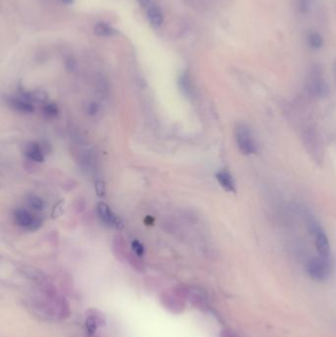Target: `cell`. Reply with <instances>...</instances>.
<instances>
[{
	"instance_id": "obj_3",
	"label": "cell",
	"mask_w": 336,
	"mask_h": 337,
	"mask_svg": "<svg viewBox=\"0 0 336 337\" xmlns=\"http://www.w3.org/2000/svg\"><path fill=\"white\" fill-rule=\"evenodd\" d=\"M306 89L310 96L324 98L328 95V84L324 78L320 67L315 66L311 69L306 82Z\"/></svg>"
},
{
	"instance_id": "obj_7",
	"label": "cell",
	"mask_w": 336,
	"mask_h": 337,
	"mask_svg": "<svg viewBox=\"0 0 336 337\" xmlns=\"http://www.w3.org/2000/svg\"><path fill=\"white\" fill-rule=\"evenodd\" d=\"M303 137L305 140L306 147H307L308 151L310 152V154H313L314 157L320 156L322 151H321V144H320V140H319V136L316 134V132L312 127H309L305 130V133L303 134Z\"/></svg>"
},
{
	"instance_id": "obj_8",
	"label": "cell",
	"mask_w": 336,
	"mask_h": 337,
	"mask_svg": "<svg viewBox=\"0 0 336 337\" xmlns=\"http://www.w3.org/2000/svg\"><path fill=\"white\" fill-rule=\"evenodd\" d=\"M9 105L15 110L22 114H32L35 111V106L31 100L24 95L21 97H12L9 99Z\"/></svg>"
},
{
	"instance_id": "obj_19",
	"label": "cell",
	"mask_w": 336,
	"mask_h": 337,
	"mask_svg": "<svg viewBox=\"0 0 336 337\" xmlns=\"http://www.w3.org/2000/svg\"><path fill=\"white\" fill-rule=\"evenodd\" d=\"M132 249L133 251V253H135L137 256L141 257L143 256L145 253V248L144 246L137 240H134V241H132Z\"/></svg>"
},
{
	"instance_id": "obj_20",
	"label": "cell",
	"mask_w": 336,
	"mask_h": 337,
	"mask_svg": "<svg viewBox=\"0 0 336 337\" xmlns=\"http://www.w3.org/2000/svg\"><path fill=\"white\" fill-rule=\"evenodd\" d=\"M95 189H96L98 196H100V197L105 196V194H106V185H105L104 181H101V180L97 181L96 183H95Z\"/></svg>"
},
{
	"instance_id": "obj_17",
	"label": "cell",
	"mask_w": 336,
	"mask_h": 337,
	"mask_svg": "<svg viewBox=\"0 0 336 337\" xmlns=\"http://www.w3.org/2000/svg\"><path fill=\"white\" fill-rule=\"evenodd\" d=\"M43 111L45 114L46 117H48V119H52L55 118L59 114V108L54 105V104H46L45 107L43 108Z\"/></svg>"
},
{
	"instance_id": "obj_6",
	"label": "cell",
	"mask_w": 336,
	"mask_h": 337,
	"mask_svg": "<svg viewBox=\"0 0 336 337\" xmlns=\"http://www.w3.org/2000/svg\"><path fill=\"white\" fill-rule=\"evenodd\" d=\"M314 236V246L316 249V252L320 254V256L323 257H329L330 256V245L327 236L325 235L324 230L321 228L316 230L313 234Z\"/></svg>"
},
{
	"instance_id": "obj_18",
	"label": "cell",
	"mask_w": 336,
	"mask_h": 337,
	"mask_svg": "<svg viewBox=\"0 0 336 337\" xmlns=\"http://www.w3.org/2000/svg\"><path fill=\"white\" fill-rule=\"evenodd\" d=\"M85 325H86V328L89 332L90 335L94 334L95 331H96L97 326H98V323H97V320L93 316V315H89L87 319H86V322H85Z\"/></svg>"
},
{
	"instance_id": "obj_16",
	"label": "cell",
	"mask_w": 336,
	"mask_h": 337,
	"mask_svg": "<svg viewBox=\"0 0 336 337\" xmlns=\"http://www.w3.org/2000/svg\"><path fill=\"white\" fill-rule=\"evenodd\" d=\"M312 0H295L296 10L300 14H307L311 10Z\"/></svg>"
},
{
	"instance_id": "obj_5",
	"label": "cell",
	"mask_w": 336,
	"mask_h": 337,
	"mask_svg": "<svg viewBox=\"0 0 336 337\" xmlns=\"http://www.w3.org/2000/svg\"><path fill=\"white\" fill-rule=\"evenodd\" d=\"M97 212L100 218L108 226L115 227L117 229H121L123 227V223L120 218L117 216L108 205L104 202H100L97 205Z\"/></svg>"
},
{
	"instance_id": "obj_15",
	"label": "cell",
	"mask_w": 336,
	"mask_h": 337,
	"mask_svg": "<svg viewBox=\"0 0 336 337\" xmlns=\"http://www.w3.org/2000/svg\"><path fill=\"white\" fill-rule=\"evenodd\" d=\"M179 85H180V91L186 95L188 97H191L193 92V88H192V81L191 78L189 77L188 74H182L180 77L179 80Z\"/></svg>"
},
{
	"instance_id": "obj_23",
	"label": "cell",
	"mask_w": 336,
	"mask_h": 337,
	"mask_svg": "<svg viewBox=\"0 0 336 337\" xmlns=\"http://www.w3.org/2000/svg\"><path fill=\"white\" fill-rule=\"evenodd\" d=\"M66 67H67L68 70L72 71L73 69H74V67H75V62L69 60V61H67V63H66Z\"/></svg>"
},
{
	"instance_id": "obj_25",
	"label": "cell",
	"mask_w": 336,
	"mask_h": 337,
	"mask_svg": "<svg viewBox=\"0 0 336 337\" xmlns=\"http://www.w3.org/2000/svg\"><path fill=\"white\" fill-rule=\"evenodd\" d=\"M63 1H64V2H66V3H71L73 0H63Z\"/></svg>"
},
{
	"instance_id": "obj_24",
	"label": "cell",
	"mask_w": 336,
	"mask_h": 337,
	"mask_svg": "<svg viewBox=\"0 0 336 337\" xmlns=\"http://www.w3.org/2000/svg\"><path fill=\"white\" fill-rule=\"evenodd\" d=\"M224 335L222 337H235L234 336V333L233 332H230V331H226L223 333Z\"/></svg>"
},
{
	"instance_id": "obj_14",
	"label": "cell",
	"mask_w": 336,
	"mask_h": 337,
	"mask_svg": "<svg viewBox=\"0 0 336 337\" xmlns=\"http://www.w3.org/2000/svg\"><path fill=\"white\" fill-rule=\"evenodd\" d=\"M26 202L31 209H33L35 211H43L45 208L44 200L40 196L35 195V194L28 195L26 198Z\"/></svg>"
},
{
	"instance_id": "obj_22",
	"label": "cell",
	"mask_w": 336,
	"mask_h": 337,
	"mask_svg": "<svg viewBox=\"0 0 336 337\" xmlns=\"http://www.w3.org/2000/svg\"><path fill=\"white\" fill-rule=\"evenodd\" d=\"M141 7H149L151 5V0H137Z\"/></svg>"
},
{
	"instance_id": "obj_21",
	"label": "cell",
	"mask_w": 336,
	"mask_h": 337,
	"mask_svg": "<svg viewBox=\"0 0 336 337\" xmlns=\"http://www.w3.org/2000/svg\"><path fill=\"white\" fill-rule=\"evenodd\" d=\"M98 110H99V108H98V106H97L95 103H91V104L88 106V113H89L90 115H96L97 113H98Z\"/></svg>"
},
{
	"instance_id": "obj_9",
	"label": "cell",
	"mask_w": 336,
	"mask_h": 337,
	"mask_svg": "<svg viewBox=\"0 0 336 337\" xmlns=\"http://www.w3.org/2000/svg\"><path fill=\"white\" fill-rule=\"evenodd\" d=\"M24 154L29 160L36 163L44 162L45 160V150L42 145L36 142H30L25 145Z\"/></svg>"
},
{
	"instance_id": "obj_4",
	"label": "cell",
	"mask_w": 336,
	"mask_h": 337,
	"mask_svg": "<svg viewBox=\"0 0 336 337\" xmlns=\"http://www.w3.org/2000/svg\"><path fill=\"white\" fill-rule=\"evenodd\" d=\"M14 221L22 229L35 231L41 227L42 221L29 210L19 208L14 212Z\"/></svg>"
},
{
	"instance_id": "obj_12",
	"label": "cell",
	"mask_w": 336,
	"mask_h": 337,
	"mask_svg": "<svg viewBox=\"0 0 336 337\" xmlns=\"http://www.w3.org/2000/svg\"><path fill=\"white\" fill-rule=\"evenodd\" d=\"M94 32L97 36H105V38L116 36L118 34V31L114 27L105 22H98L94 26Z\"/></svg>"
},
{
	"instance_id": "obj_10",
	"label": "cell",
	"mask_w": 336,
	"mask_h": 337,
	"mask_svg": "<svg viewBox=\"0 0 336 337\" xmlns=\"http://www.w3.org/2000/svg\"><path fill=\"white\" fill-rule=\"evenodd\" d=\"M216 180L224 191L227 193H236V184L232 175L226 170L219 171L216 174Z\"/></svg>"
},
{
	"instance_id": "obj_13",
	"label": "cell",
	"mask_w": 336,
	"mask_h": 337,
	"mask_svg": "<svg viewBox=\"0 0 336 337\" xmlns=\"http://www.w3.org/2000/svg\"><path fill=\"white\" fill-rule=\"evenodd\" d=\"M307 42L310 48L312 49H320L324 46V39L318 32H310L307 35Z\"/></svg>"
},
{
	"instance_id": "obj_1",
	"label": "cell",
	"mask_w": 336,
	"mask_h": 337,
	"mask_svg": "<svg viewBox=\"0 0 336 337\" xmlns=\"http://www.w3.org/2000/svg\"><path fill=\"white\" fill-rule=\"evenodd\" d=\"M235 139L241 154L252 155L257 152V143L251 128L246 124H239L235 128Z\"/></svg>"
},
{
	"instance_id": "obj_11",
	"label": "cell",
	"mask_w": 336,
	"mask_h": 337,
	"mask_svg": "<svg viewBox=\"0 0 336 337\" xmlns=\"http://www.w3.org/2000/svg\"><path fill=\"white\" fill-rule=\"evenodd\" d=\"M147 18L149 23L152 25L154 28H159L163 25L164 22V15L162 10L154 4H151L147 8Z\"/></svg>"
},
{
	"instance_id": "obj_2",
	"label": "cell",
	"mask_w": 336,
	"mask_h": 337,
	"mask_svg": "<svg viewBox=\"0 0 336 337\" xmlns=\"http://www.w3.org/2000/svg\"><path fill=\"white\" fill-rule=\"evenodd\" d=\"M306 270L309 276L316 281H324L332 272V264L330 257H313L308 261Z\"/></svg>"
}]
</instances>
